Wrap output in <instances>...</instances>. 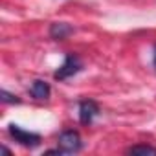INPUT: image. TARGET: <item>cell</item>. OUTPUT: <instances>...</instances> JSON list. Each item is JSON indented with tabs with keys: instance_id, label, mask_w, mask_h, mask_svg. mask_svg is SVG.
<instances>
[{
	"instance_id": "5b68a950",
	"label": "cell",
	"mask_w": 156,
	"mask_h": 156,
	"mask_svg": "<svg viewBox=\"0 0 156 156\" xmlns=\"http://www.w3.org/2000/svg\"><path fill=\"white\" fill-rule=\"evenodd\" d=\"M30 94H31L33 99L44 101V99L50 98L51 88H50V85H48L46 81H42V79H35V81L31 83V87H30Z\"/></svg>"
},
{
	"instance_id": "277c9868",
	"label": "cell",
	"mask_w": 156,
	"mask_h": 156,
	"mask_svg": "<svg viewBox=\"0 0 156 156\" xmlns=\"http://www.w3.org/2000/svg\"><path fill=\"white\" fill-rule=\"evenodd\" d=\"M99 114V105L92 99H83L79 103V121L83 125H90L94 118Z\"/></svg>"
},
{
	"instance_id": "ba28073f",
	"label": "cell",
	"mask_w": 156,
	"mask_h": 156,
	"mask_svg": "<svg viewBox=\"0 0 156 156\" xmlns=\"http://www.w3.org/2000/svg\"><path fill=\"white\" fill-rule=\"evenodd\" d=\"M0 99H2L4 103H11V105H19V103H20V98H19V96L9 94V92H6V90L0 92Z\"/></svg>"
},
{
	"instance_id": "9c48e42d",
	"label": "cell",
	"mask_w": 156,
	"mask_h": 156,
	"mask_svg": "<svg viewBox=\"0 0 156 156\" xmlns=\"http://www.w3.org/2000/svg\"><path fill=\"white\" fill-rule=\"evenodd\" d=\"M154 68H156V48H154Z\"/></svg>"
},
{
	"instance_id": "8992f818",
	"label": "cell",
	"mask_w": 156,
	"mask_h": 156,
	"mask_svg": "<svg viewBox=\"0 0 156 156\" xmlns=\"http://www.w3.org/2000/svg\"><path fill=\"white\" fill-rule=\"evenodd\" d=\"M73 33V28L66 22H53L50 26V37L53 41H64Z\"/></svg>"
},
{
	"instance_id": "6da1fadb",
	"label": "cell",
	"mask_w": 156,
	"mask_h": 156,
	"mask_svg": "<svg viewBox=\"0 0 156 156\" xmlns=\"http://www.w3.org/2000/svg\"><path fill=\"white\" fill-rule=\"evenodd\" d=\"M83 70V61L79 59L77 53H66L64 57V62L59 66V70L53 73V77L57 81H64V79H70L75 73H79Z\"/></svg>"
},
{
	"instance_id": "52a82bcc",
	"label": "cell",
	"mask_w": 156,
	"mask_h": 156,
	"mask_svg": "<svg viewBox=\"0 0 156 156\" xmlns=\"http://www.w3.org/2000/svg\"><path fill=\"white\" fill-rule=\"evenodd\" d=\"M129 154H156V147L152 145H132L130 149H127Z\"/></svg>"
},
{
	"instance_id": "7a4b0ae2",
	"label": "cell",
	"mask_w": 156,
	"mask_h": 156,
	"mask_svg": "<svg viewBox=\"0 0 156 156\" xmlns=\"http://www.w3.org/2000/svg\"><path fill=\"white\" fill-rule=\"evenodd\" d=\"M8 132H9V136H11L19 145H22V147L35 149V147L41 145V134L30 132V130H26V129H22V127H19V125H15V123H9Z\"/></svg>"
},
{
	"instance_id": "3957f363",
	"label": "cell",
	"mask_w": 156,
	"mask_h": 156,
	"mask_svg": "<svg viewBox=\"0 0 156 156\" xmlns=\"http://www.w3.org/2000/svg\"><path fill=\"white\" fill-rule=\"evenodd\" d=\"M57 145L64 154H73V152H79L83 149V141H81V136L77 130L61 132L59 138H57Z\"/></svg>"
}]
</instances>
